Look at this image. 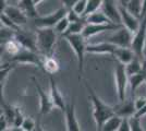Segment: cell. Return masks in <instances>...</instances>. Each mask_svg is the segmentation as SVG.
Returning <instances> with one entry per match:
<instances>
[{
  "mask_svg": "<svg viewBox=\"0 0 146 131\" xmlns=\"http://www.w3.org/2000/svg\"><path fill=\"white\" fill-rule=\"evenodd\" d=\"M85 86L88 91V97L93 103V117L96 124V130L100 131L103 126L107 120L112 118L113 116H116L113 107L109 106L107 104H105L103 100L97 96V94L95 93V91L92 88V86L85 82Z\"/></svg>",
  "mask_w": 146,
  "mask_h": 131,
  "instance_id": "cell-1",
  "label": "cell"
},
{
  "mask_svg": "<svg viewBox=\"0 0 146 131\" xmlns=\"http://www.w3.org/2000/svg\"><path fill=\"white\" fill-rule=\"evenodd\" d=\"M56 31L54 29H38L36 33L37 48L45 57H52V51L56 45Z\"/></svg>",
  "mask_w": 146,
  "mask_h": 131,
  "instance_id": "cell-2",
  "label": "cell"
},
{
  "mask_svg": "<svg viewBox=\"0 0 146 131\" xmlns=\"http://www.w3.org/2000/svg\"><path fill=\"white\" fill-rule=\"evenodd\" d=\"M67 39V42L70 44L71 48L73 51L75 53V56L78 59V67H79V73L80 76L83 72V68H84V55L86 53V45L85 38L83 37L82 34L80 35H68L64 36Z\"/></svg>",
  "mask_w": 146,
  "mask_h": 131,
  "instance_id": "cell-3",
  "label": "cell"
},
{
  "mask_svg": "<svg viewBox=\"0 0 146 131\" xmlns=\"http://www.w3.org/2000/svg\"><path fill=\"white\" fill-rule=\"evenodd\" d=\"M68 10L64 7H61L55 12L50 13L48 15H42L34 19V23L37 29H52L58 24L62 19L67 17Z\"/></svg>",
  "mask_w": 146,
  "mask_h": 131,
  "instance_id": "cell-4",
  "label": "cell"
},
{
  "mask_svg": "<svg viewBox=\"0 0 146 131\" xmlns=\"http://www.w3.org/2000/svg\"><path fill=\"white\" fill-rule=\"evenodd\" d=\"M115 81H116L117 94L118 98L121 102H124L125 98V91L129 83V76L125 71V66L120 63H117L115 68Z\"/></svg>",
  "mask_w": 146,
  "mask_h": 131,
  "instance_id": "cell-5",
  "label": "cell"
},
{
  "mask_svg": "<svg viewBox=\"0 0 146 131\" xmlns=\"http://www.w3.org/2000/svg\"><path fill=\"white\" fill-rule=\"evenodd\" d=\"M146 43V15L141 20V25L139 31L134 34L133 42L131 49L133 50L135 56L139 57L141 60L143 59V50Z\"/></svg>",
  "mask_w": 146,
  "mask_h": 131,
  "instance_id": "cell-6",
  "label": "cell"
},
{
  "mask_svg": "<svg viewBox=\"0 0 146 131\" xmlns=\"http://www.w3.org/2000/svg\"><path fill=\"white\" fill-rule=\"evenodd\" d=\"M133 37V33H131L128 29H125L123 26L120 30L115 32V34H112L108 38L107 42L113 44L115 46L119 47V48H131L132 47Z\"/></svg>",
  "mask_w": 146,
  "mask_h": 131,
  "instance_id": "cell-7",
  "label": "cell"
},
{
  "mask_svg": "<svg viewBox=\"0 0 146 131\" xmlns=\"http://www.w3.org/2000/svg\"><path fill=\"white\" fill-rule=\"evenodd\" d=\"M13 63H24V65H34L38 68L44 70V60L40 59V57L37 55L36 53L31 51L27 49H23L19 53L17 56L11 58Z\"/></svg>",
  "mask_w": 146,
  "mask_h": 131,
  "instance_id": "cell-8",
  "label": "cell"
},
{
  "mask_svg": "<svg viewBox=\"0 0 146 131\" xmlns=\"http://www.w3.org/2000/svg\"><path fill=\"white\" fill-rule=\"evenodd\" d=\"M119 8V12H120V17H121L122 25L128 29L131 33L135 34L136 32L139 31L141 25V20H139L137 18H135L134 15H132L131 13L129 12L128 10L121 5H118Z\"/></svg>",
  "mask_w": 146,
  "mask_h": 131,
  "instance_id": "cell-9",
  "label": "cell"
},
{
  "mask_svg": "<svg viewBox=\"0 0 146 131\" xmlns=\"http://www.w3.org/2000/svg\"><path fill=\"white\" fill-rule=\"evenodd\" d=\"M121 27H123V25H118V24H87L84 29V31L82 33L83 37L85 39H88L90 37L103 33L106 31H118Z\"/></svg>",
  "mask_w": 146,
  "mask_h": 131,
  "instance_id": "cell-10",
  "label": "cell"
},
{
  "mask_svg": "<svg viewBox=\"0 0 146 131\" xmlns=\"http://www.w3.org/2000/svg\"><path fill=\"white\" fill-rule=\"evenodd\" d=\"M102 11L105 13V15L108 19L118 25H122L121 17L119 12V8L116 5V1L112 0H105L103 1V6H102Z\"/></svg>",
  "mask_w": 146,
  "mask_h": 131,
  "instance_id": "cell-11",
  "label": "cell"
},
{
  "mask_svg": "<svg viewBox=\"0 0 146 131\" xmlns=\"http://www.w3.org/2000/svg\"><path fill=\"white\" fill-rule=\"evenodd\" d=\"M33 81L35 83V87H36L37 92H38V95H39V112L42 115H46V114H49L54 109V103L50 98V96L46 94V92L44 91L42 86L38 84V82L33 78Z\"/></svg>",
  "mask_w": 146,
  "mask_h": 131,
  "instance_id": "cell-12",
  "label": "cell"
},
{
  "mask_svg": "<svg viewBox=\"0 0 146 131\" xmlns=\"http://www.w3.org/2000/svg\"><path fill=\"white\" fill-rule=\"evenodd\" d=\"M50 98L54 103V106L60 109L62 112H66L68 104L63 100V96L61 95L60 91L57 86V83L52 76H50Z\"/></svg>",
  "mask_w": 146,
  "mask_h": 131,
  "instance_id": "cell-13",
  "label": "cell"
},
{
  "mask_svg": "<svg viewBox=\"0 0 146 131\" xmlns=\"http://www.w3.org/2000/svg\"><path fill=\"white\" fill-rule=\"evenodd\" d=\"M113 109H115L116 116H118V117H120L122 119L134 117V115L136 112V109H135V106H134V100L121 102L119 105L113 107Z\"/></svg>",
  "mask_w": 146,
  "mask_h": 131,
  "instance_id": "cell-14",
  "label": "cell"
},
{
  "mask_svg": "<svg viewBox=\"0 0 146 131\" xmlns=\"http://www.w3.org/2000/svg\"><path fill=\"white\" fill-rule=\"evenodd\" d=\"M3 13L10 20H12L18 26H21L27 22V15L23 12L22 9H20L18 7L8 6Z\"/></svg>",
  "mask_w": 146,
  "mask_h": 131,
  "instance_id": "cell-15",
  "label": "cell"
},
{
  "mask_svg": "<svg viewBox=\"0 0 146 131\" xmlns=\"http://www.w3.org/2000/svg\"><path fill=\"white\" fill-rule=\"evenodd\" d=\"M118 48L113 44L109 42H104L99 44H91L86 46V53L90 54H108V55H113L116 49Z\"/></svg>",
  "mask_w": 146,
  "mask_h": 131,
  "instance_id": "cell-16",
  "label": "cell"
},
{
  "mask_svg": "<svg viewBox=\"0 0 146 131\" xmlns=\"http://www.w3.org/2000/svg\"><path fill=\"white\" fill-rule=\"evenodd\" d=\"M14 39L21 44V46L24 48V49L31 50V51H37V41L36 38L32 37L31 35H27L23 32H15L14 34Z\"/></svg>",
  "mask_w": 146,
  "mask_h": 131,
  "instance_id": "cell-17",
  "label": "cell"
},
{
  "mask_svg": "<svg viewBox=\"0 0 146 131\" xmlns=\"http://www.w3.org/2000/svg\"><path fill=\"white\" fill-rule=\"evenodd\" d=\"M64 116H66V122H67V131H81L79 122L76 120V116H75L74 103H70L67 105Z\"/></svg>",
  "mask_w": 146,
  "mask_h": 131,
  "instance_id": "cell-18",
  "label": "cell"
},
{
  "mask_svg": "<svg viewBox=\"0 0 146 131\" xmlns=\"http://www.w3.org/2000/svg\"><path fill=\"white\" fill-rule=\"evenodd\" d=\"M112 56L118 60V63L127 66L134 59L135 54H134L133 50L131 49V48H119L118 47Z\"/></svg>",
  "mask_w": 146,
  "mask_h": 131,
  "instance_id": "cell-19",
  "label": "cell"
},
{
  "mask_svg": "<svg viewBox=\"0 0 146 131\" xmlns=\"http://www.w3.org/2000/svg\"><path fill=\"white\" fill-rule=\"evenodd\" d=\"M39 2H42V0H21V1H19V6L22 8L23 12L27 17L36 19V18H38L36 5Z\"/></svg>",
  "mask_w": 146,
  "mask_h": 131,
  "instance_id": "cell-20",
  "label": "cell"
},
{
  "mask_svg": "<svg viewBox=\"0 0 146 131\" xmlns=\"http://www.w3.org/2000/svg\"><path fill=\"white\" fill-rule=\"evenodd\" d=\"M119 3L124 7L132 15H134L135 18L141 20L143 1H140V0H129V1H119Z\"/></svg>",
  "mask_w": 146,
  "mask_h": 131,
  "instance_id": "cell-21",
  "label": "cell"
},
{
  "mask_svg": "<svg viewBox=\"0 0 146 131\" xmlns=\"http://www.w3.org/2000/svg\"><path fill=\"white\" fill-rule=\"evenodd\" d=\"M146 82V63H143V69L140 73L135 75H132L129 78V83L131 85V91H132V95H134L136 88L140 86L142 83Z\"/></svg>",
  "mask_w": 146,
  "mask_h": 131,
  "instance_id": "cell-22",
  "label": "cell"
},
{
  "mask_svg": "<svg viewBox=\"0 0 146 131\" xmlns=\"http://www.w3.org/2000/svg\"><path fill=\"white\" fill-rule=\"evenodd\" d=\"M87 24H115L110 21L103 11H97L85 18Z\"/></svg>",
  "mask_w": 146,
  "mask_h": 131,
  "instance_id": "cell-23",
  "label": "cell"
},
{
  "mask_svg": "<svg viewBox=\"0 0 146 131\" xmlns=\"http://www.w3.org/2000/svg\"><path fill=\"white\" fill-rule=\"evenodd\" d=\"M142 69H143V61L136 56L134 57V59L131 63L125 66V71H127V74H128L129 78L140 73Z\"/></svg>",
  "mask_w": 146,
  "mask_h": 131,
  "instance_id": "cell-24",
  "label": "cell"
},
{
  "mask_svg": "<svg viewBox=\"0 0 146 131\" xmlns=\"http://www.w3.org/2000/svg\"><path fill=\"white\" fill-rule=\"evenodd\" d=\"M59 63L57 61L54 57H47L44 59V71L47 72L48 74H55L56 72L59 71Z\"/></svg>",
  "mask_w": 146,
  "mask_h": 131,
  "instance_id": "cell-25",
  "label": "cell"
},
{
  "mask_svg": "<svg viewBox=\"0 0 146 131\" xmlns=\"http://www.w3.org/2000/svg\"><path fill=\"white\" fill-rule=\"evenodd\" d=\"M3 48L10 56H17L21 50L23 49V47L21 46V44L18 43L15 39H11L9 42H7L6 44H3Z\"/></svg>",
  "mask_w": 146,
  "mask_h": 131,
  "instance_id": "cell-26",
  "label": "cell"
},
{
  "mask_svg": "<svg viewBox=\"0 0 146 131\" xmlns=\"http://www.w3.org/2000/svg\"><path fill=\"white\" fill-rule=\"evenodd\" d=\"M122 122V118L118 117V116H113L112 118L107 120L103 126L100 131H118L120 128V125Z\"/></svg>",
  "mask_w": 146,
  "mask_h": 131,
  "instance_id": "cell-27",
  "label": "cell"
},
{
  "mask_svg": "<svg viewBox=\"0 0 146 131\" xmlns=\"http://www.w3.org/2000/svg\"><path fill=\"white\" fill-rule=\"evenodd\" d=\"M15 67V65L12 63H6V65H2L1 66V69H0V83H1V96H2V91H3V87H5V84H6L7 78L9 76V73L11 72V70Z\"/></svg>",
  "mask_w": 146,
  "mask_h": 131,
  "instance_id": "cell-28",
  "label": "cell"
},
{
  "mask_svg": "<svg viewBox=\"0 0 146 131\" xmlns=\"http://www.w3.org/2000/svg\"><path fill=\"white\" fill-rule=\"evenodd\" d=\"M103 6V1L102 0H88L87 1V6H86L85 13L83 15V19L87 18L88 15H91L93 13L97 12L98 9L102 8Z\"/></svg>",
  "mask_w": 146,
  "mask_h": 131,
  "instance_id": "cell-29",
  "label": "cell"
},
{
  "mask_svg": "<svg viewBox=\"0 0 146 131\" xmlns=\"http://www.w3.org/2000/svg\"><path fill=\"white\" fill-rule=\"evenodd\" d=\"M2 105V109H3V116L7 118L9 125L14 122V118H15V110H17V107L15 106H11V105H8V104H5V103H1Z\"/></svg>",
  "mask_w": 146,
  "mask_h": 131,
  "instance_id": "cell-30",
  "label": "cell"
},
{
  "mask_svg": "<svg viewBox=\"0 0 146 131\" xmlns=\"http://www.w3.org/2000/svg\"><path fill=\"white\" fill-rule=\"evenodd\" d=\"M0 19H1V23L5 25V27L10 29V30H12L13 32H21L22 31V30L20 29V26H18V25L15 24L12 20L9 19L5 13H2V14L0 15Z\"/></svg>",
  "mask_w": 146,
  "mask_h": 131,
  "instance_id": "cell-31",
  "label": "cell"
},
{
  "mask_svg": "<svg viewBox=\"0 0 146 131\" xmlns=\"http://www.w3.org/2000/svg\"><path fill=\"white\" fill-rule=\"evenodd\" d=\"M86 6H87V1L86 0H76V3L74 5L72 10L76 14H79L80 17L83 18V15H84L86 10Z\"/></svg>",
  "mask_w": 146,
  "mask_h": 131,
  "instance_id": "cell-32",
  "label": "cell"
},
{
  "mask_svg": "<svg viewBox=\"0 0 146 131\" xmlns=\"http://www.w3.org/2000/svg\"><path fill=\"white\" fill-rule=\"evenodd\" d=\"M69 26H70V22H69V20L67 19V17L64 18V19H62L58 23V24L56 25V32H58V33H60L61 35L63 36L66 33H67L68 29H69Z\"/></svg>",
  "mask_w": 146,
  "mask_h": 131,
  "instance_id": "cell-33",
  "label": "cell"
},
{
  "mask_svg": "<svg viewBox=\"0 0 146 131\" xmlns=\"http://www.w3.org/2000/svg\"><path fill=\"white\" fill-rule=\"evenodd\" d=\"M21 128L24 131H34L36 130V124H35V121L31 117H25Z\"/></svg>",
  "mask_w": 146,
  "mask_h": 131,
  "instance_id": "cell-34",
  "label": "cell"
},
{
  "mask_svg": "<svg viewBox=\"0 0 146 131\" xmlns=\"http://www.w3.org/2000/svg\"><path fill=\"white\" fill-rule=\"evenodd\" d=\"M130 125H131V131H145L142 127L141 119L131 117L130 118Z\"/></svg>",
  "mask_w": 146,
  "mask_h": 131,
  "instance_id": "cell-35",
  "label": "cell"
},
{
  "mask_svg": "<svg viewBox=\"0 0 146 131\" xmlns=\"http://www.w3.org/2000/svg\"><path fill=\"white\" fill-rule=\"evenodd\" d=\"M67 19L69 20L70 23H75V22H79L81 20H83V18L80 17L79 14H76L73 10H69L67 13Z\"/></svg>",
  "mask_w": 146,
  "mask_h": 131,
  "instance_id": "cell-36",
  "label": "cell"
},
{
  "mask_svg": "<svg viewBox=\"0 0 146 131\" xmlns=\"http://www.w3.org/2000/svg\"><path fill=\"white\" fill-rule=\"evenodd\" d=\"M145 105H146V97H139V98L134 100V106H135L136 112L142 109Z\"/></svg>",
  "mask_w": 146,
  "mask_h": 131,
  "instance_id": "cell-37",
  "label": "cell"
},
{
  "mask_svg": "<svg viewBox=\"0 0 146 131\" xmlns=\"http://www.w3.org/2000/svg\"><path fill=\"white\" fill-rule=\"evenodd\" d=\"M118 131H131V125H130V118H123L120 125V128Z\"/></svg>",
  "mask_w": 146,
  "mask_h": 131,
  "instance_id": "cell-38",
  "label": "cell"
},
{
  "mask_svg": "<svg viewBox=\"0 0 146 131\" xmlns=\"http://www.w3.org/2000/svg\"><path fill=\"white\" fill-rule=\"evenodd\" d=\"M75 3H76L75 0H63V1H62V5H63V7L67 9L68 11H69V10H72Z\"/></svg>",
  "mask_w": 146,
  "mask_h": 131,
  "instance_id": "cell-39",
  "label": "cell"
},
{
  "mask_svg": "<svg viewBox=\"0 0 146 131\" xmlns=\"http://www.w3.org/2000/svg\"><path fill=\"white\" fill-rule=\"evenodd\" d=\"M146 115V105L142 109H140V110H137V112H135V115H134V117L135 118H139V119H141L142 117H144Z\"/></svg>",
  "mask_w": 146,
  "mask_h": 131,
  "instance_id": "cell-40",
  "label": "cell"
},
{
  "mask_svg": "<svg viewBox=\"0 0 146 131\" xmlns=\"http://www.w3.org/2000/svg\"><path fill=\"white\" fill-rule=\"evenodd\" d=\"M146 15V0H143V6H142V14H141V20Z\"/></svg>",
  "mask_w": 146,
  "mask_h": 131,
  "instance_id": "cell-41",
  "label": "cell"
},
{
  "mask_svg": "<svg viewBox=\"0 0 146 131\" xmlns=\"http://www.w3.org/2000/svg\"><path fill=\"white\" fill-rule=\"evenodd\" d=\"M36 131H45L42 128V126H40V124H39V121H37V124H36Z\"/></svg>",
  "mask_w": 146,
  "mask_h": 131,
  "instance_id": "cell-42",
  "label": "cell"
},
{
  "mask_svg": "<svg viewBox=\"0 0 146 131\" xmlns=\"http://www.w3.org/2000/svg\"><path fill=\"white\" fill-rule=\"evenodd\" d=\"M11 131H24L22 128H17V127H12L11 128Z\"/></svg>",
  "mask_w": 146,
  "mask_h": 131,
  "instance_id": "cell-43",
  "label": "cell"
},
{
  "mask_svg": "<svg viewBox=\"0 0 146 131\" xmlns=\"http://www.w3.org/2000/svg\"><path fill=\"white\" fill-rule=\"evenodd\" d=\"M5 131H11V128H10V129H7V130H5Z\"/></svg>",
  "mask_w": 146,
  "mask_h": 131,
  "instance_id": "cell-44",
  "label": "cell"
},
{
  "mask_svg": "<svg viewBox=\"0 0 146 131\" xmlns=\"http://www.w3.org/2000/svg\"><path fill=\"white\" fill-rule=\"evenodd\" d=\"M34 131H36V130H34Z\"/></svg>",
  "mask_w": 146,
  "mask_h": 131,
  "instance_id": "cell-45",
  "label": "cell"
},
{
  "mask_svg": "<svg viewBox=\"0 0 146 131\" xmlns=\"http://www.w3.org/2000/svg\"><path fill=\"white\" fill-rule=\"evenodd\" d=\"M145 83H146V82H145Z\"/></svg>",
  "mask_w": 146,
  "mask_h": 131,
  "instance_id": "cell-46",
  "label": "cell"
}]
</instances>
